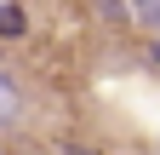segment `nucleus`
<instances>
[{"label": "nucleus", "mask_w": 160, "mask_h": 155, "mask_svg": "<svg viewBox=\"0 0 160 155\" xmlns=\"http://www.w3.org/2000/svg\"><path fill=\"white\" fill-rule=\"evenodd\" d=\"M86 12H92L103 29H132V12H126V0H86Z\"/></svg>", "instance_id": "obj_3"}, {"label": "nucleus", "mask_w": 160, "mask_h": 155, "mask_svg": "<svg viewBox=\"0 0 160 155\" xmlns=\"http://www.w3.org/2000/svg\"><path fill=\"white\" fill-rule=\"evenodd\" d=\"M29 115V98H23V81L12 69H0V132H12L17 121Z\"/></svg>", "instance_id": "obj_1"}, {"label": "nucleus", "mask_w": 160, "mask_h": 155, "mask_svg": "<svg viewBox=\"0 0 160 155\" xmlns=\"http://www.w3.org/2000/svg\"><path fill=\"white\" fill-rule=\"evenodd\" d=\"M57 149H63V155H103V149L86 144V138H69V144H57Z\"/></svg>", "instance_id": "obj_5"}, {"label": "nucleus", "mask_w": 160, "mask_h": 155, "mask_svg": "<svg viewBox=\"0 0 160 155\" xmlns=\"http://www.w3.org/2000/svg\"><path fill=\"white\" fill-rule=\"evenodd\" d=\"M126 12L137 35H160V0H126Z\"/></svg>", "instance_id": "obj_4"}, {"label": "nucleus", "mask_w": 160, "mask_h": 155, "mask_svg": "<svg viewBox=\"0 0 160 155\" xmlns=\"http://www.w3.org/2000/svg\"><path fill=\"white\" fill-rule=\"evenodd\" d=\"M143 63L160 75V35H149V46H143Z\"/></svg>", "instance_id": "obj_6"}, {"label": "nucleus", "mask_w": 160, "mask_h": 155, "mask_svg": "<svg viewBox=\"0 0 160 155\" xmlns=\"http://www.w3.org/2000/svg\"><path fill=\"white\" fill-rule=\"evenodd\" d=\"M154 155H160V144H154Z\"/></svg>", "instance_id": "obj_7"}, {"label": "nucleus", "mask_w": 160, "mask_h": 155, "mask_svg": "<svg viewBox=\"0 0 160 155\" xmlns=\"http://www.w3.org/2000/svg\"><path fill=\"white\" fill-rule=\"evenodd\" d=\"M29 40V6L23 0H0V46Z\"/></svg>", "instance_id": "obj_2"}]
</instances>
